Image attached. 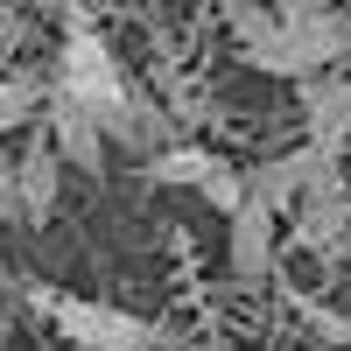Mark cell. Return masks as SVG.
Here are the masks:
<instances>
[{
    "label": "cell",
    "mask_w": 351,
    "mask_h": 351,
    "mask_svg": "<svg viewBox=\"0 0 351 351\" xmlns=\"http://www.w3.org/2000/svg\"><path fill=\"white\" fill-rule=\"evenodd\" d=\"M49 92L84 106L92 120L112 134V148H134V155H155L169 148V112L155 99L134 92V77L120 71V56H112V43L99 36L92 21H71L64 43H56V71H49Z\"/></svg>",
    "instance_id": "1"
},
{
    "label": "cell",
    "mask_w": 351,
    "mask_h": 351,
    "mask_svg": "<svg viewBox=\"0 0 351 351\" xmlns=\"http://www.w3.org/2000/svg\"><path fill=\"white\" fill-rule=\"evenodd\" d=\"M28 309L77 351H155L162 344V330L148 316H134L120 302H99V295H56V288L28 281Z\"/></svg>",
    "instance_id": "2"
},
{
    "label": "cell",
    "mask_w": 351,
    "mask_h": 351,
    "mask_svg": "<svg viewBox=\"0 0 351 351\" xmlns=\"http://www.w3.org/2000/svg\"><path fill=\"white\" fill-rule=\"evenodd\" d=\"M288 232H295V246L324 253V260L344 253V239H351V176H344V155L316 162V176L302 183L295 211H288Z\"/></svg>",
    "instance_id": "3"
},
{
    "label": "cell",
    "mask_w": 351,
    "mask_h": 351,
    "mask_svg": "<svg viewBox=\"0 0 351 351\" xmlns=\"http://www.w3.org/2000/svg\"><path fill=\"white\" fill-rule=\"evenodd\" d=\"M281 36L295 49V84L309 71H337L351 56V8L344 0H281Z\"/></svg>",
    "instance_id": "4"
},
{
    "label": "cell",
    "mask_w": 351,
    "mask_h": 351,
    "mask_svg": "<svg viewBox=\"0 0 351 351\" xmlns=\"http://www.w3.org/2000/svg\"><path fill=\"white\" fill-rule=\"evenodd\" d=\"M281 211H267L260 197H246L239 211L225 218V267H232V288H260L274 274V253H281Z\"/></svg>",
    "instance_id": "5"
},
{
    "label": "cell",
    "mask_w": 351,
    "mask_h": 351,
    "mask_svg": "<svg viewBox=\"0 0 351 351\" xmlns=\"http://www.w3.org/2000/svg\"><path fill=\"white\" fill-rule=\"evenodd\" d=\"M302 127L316 148H351V71H309L302 77Z\"/></svg>",
    "instance_id": "6"
},
{
    "label": "cell",
    "mask_w": 351,
    "mask_h": 351,
    "mask_svg": "<svg viewBox=\"0 0 351 351\" xmlns=\"http://www.w3.org/2000/svg\"><path fill=\"white\" fill-rule=\"evenodd\" d=\"M43 134L56 141L64 169H84V176H99V169H106V155H112V134H106L84 106L56 99V92H49V106H43Z\"/></svg>",
    "instance_id": "7"
},
{
    "label": "cell",
    "mask_w": 351,
    "mask_h": 351,
    "mask_svg": "<svg viewBox=\"0 0 351 351\" xmlns=\"http://www.w3.org/2000/svg\"><path fill=\"white\" fill-rule=\"evenodd\" d=\"M316 162H330V148H316V141H302V148H281V155H267V162H253L246 169V197H260L267 211H295V197H302V183L316 176Z\"/></svg>",
    "instance_id": "8"
},
{
    "label": "cell",
    "mask_w": 351,
    "mask_h": 351,
    "mask_svg": "<svg viewBox=\"0 0 351 351\" xmlns=\"http://www.w3.org/2000/svg\"><path fill=\"white\" fill-rule=\"evenodd\" d=\"M232 36H239V56H246L253 71H267V77H295V49H288L274 8H253V0H239V8H232Z\"/></svg>",
    "instance_id": "9"
},
{
    "label": "cell",
    "mask_w": 351,
    "mask_h": 351,
    "mask_svg": "<svg viewBox=\"0 0 351 351\" xmlns=\"http://www.w3.org/2000/svg\"><path fill=\"white\" fill-rule=\"evenodd\" d=\"M56 190H64V155H56V141L36 134L28 141V155L14 162V197H21V225H43L56 211Z\"/></svg>",
    "instance_id": "10"
},
{
    "label": "cell",
    "mask_w": 351,
    "mask_h": 351,
    "mask_svg": "<svg viewBox=\"0 0 351 351\" xmlns=\"http://www.w3.org/2000/svg\"><path fill=\"white\" fill-rule=\"evenodd\" d=\"M218 169H225V155L169 141V148H155V155H148V183H162V190H204Z\"/></svg>",
    "instance_id": "11"
},
{
    "label": "cell",
    "mask_w": 351,
    "mask_h": 351,
    "mask_svg": "<svg viewBox=\"0 0 351 351\" xmlns=\"http://www.w3.org/2000/svg\"><path fill=\"white\" fill-rule=\"evenodd\" d=\"M49 106V77H28V71H14V77H0V134H14V127H28L36 112Z\"/></svg>",
    "instance_id": "12"
},
{
    "label": "cell",
    "mask_w": 351,
    "mask_h": 351,
    "mask_svg": "<svg viewBox=\"0 0 351 351\" xmlns=\"http://www.w3.org/2000/svg\"><path fill=\"white\" fill-rule=\"evenodd\" d=\"M28 36V28H21V8H14V0H0V49H14Z\"/></svg>",
    "instance_id": "13"
},
{
    "label": "cell",
    "mask_w": 351,
    "mask_h": 351,
    "mask_svg": "<svg viewBox=\"0 0 351 351\" xmlns=\"http://www.w3.org/2000/svg\"><path fill=\"white\" fill-rule=\"evenodd\" d=\"M8 218H21V197H14V169L0 162V225H8Z\"/></svg>",
    "instance_id": "14"
},
{
    "label": "cell",
    "mask_w": 351,
    "mask_h": 351,
    "mask_svg": "<svg viewBox=\"0 0 351 351\" xmlns=\"http://www.w3.org/2000/svg\"><path fill=\"white\" fill-rule=\"evenodd\" d=\"M176 351H232V344H176Z\"/></svg>",
    "instance_id": "15"
}]
</instances>
